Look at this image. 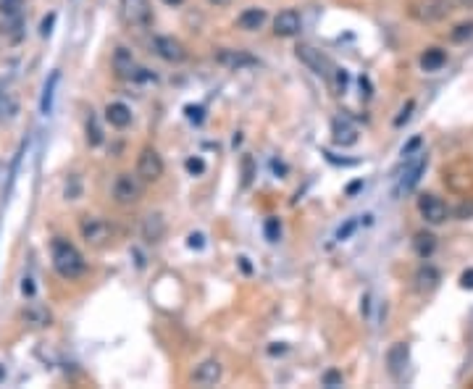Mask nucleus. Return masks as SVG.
I'll return each mask as SVG.
<instances>
[{"mask_svg":"<svg viewBox=\"0 0 473 389\" xmlns=\"http://www.w3.org/2000/svg\"><path fill=\"white\" fill-rule=\"evenodd\" d=\"M21 6H24V0H0V13H6V16H19V13H21Z\"/></svg>","mask_w":473,"mask_h":389,"instance_id":"cd10ccee","label":"nucleus"},{"mask_svg":"<svg viewBox=\"0 0 473 389\" xmlns=\"http://www.w3.org/2000/svg\"><path fill=\"white\" fill-rule=\"evenodd\" d=\"M223 377V368L219 361H203V363L195 368V374H192V381L195 384H200V387H216L219 381H221Z\"/></svg>","mask_w":473,"mask_h":389,"instance_id":"ddd939ff","label":"nucleus"},{"mask_svg":"<svg viewBox=\"0 0 473 389\" xmlns=\"http://www.w3.org/2000/svg\"><path fill=\"white\" fill-rule=\"evenodd\" d=\"M407 358H410V347H407L405 342H394L392 347H389V352H387V365H389V374L394 379H400V374L405 371Z\"/></svg>","mask_w":473,"mask_h":389,"instance_id":"dca6fc26","label":"nucleus"},{"mask_svg":"<svg viewBox=\"0 0 473 389\" xmlns=\"http://www.w3.org/2000/svg\"><path fill=\"white\" fill-rule=\"evenodd\" d=\"M355 229H358V221L350 219L347 224H344V226H340V232H337V239H340V242H344V239H350Z\"/></svg>","mask_w":473,"mask_h":389,"instance_id":"473e14b6","label":"nucleus"},{"mask_svg":"<svg viewBox=\"0 0 473 389\" xmlns=\"http://www.w3.org/2000/svg\"><path fill=\"white\" fill-rule=\"evenodd\" d=\"M413 250H416L418 258H432V253L436 250V237L432 232H418L416 239H413Z\"/></svg>","mask_w":473,"mask_h":389,"instance_id":"aec40b11","label":"nucleus"},{"mask_svg":"<svg viewBox=\"0 0 473 389\" xmlns=\"http://www.w3.org/2000/svg\"><path fill=\"white\" fill-rule=\"evenodd\" d=\"M50 24H53V16H50V19H45V21H42V35H48V32H50Z\"/></svg>","mask_w":473,"mask_h":389,"instance_id":"a19ab883","label":"nucleus"},{"mask_svg":"<svg viewBox=\"0 0 473 389\" xmlns=\"http://www.w3.org/2000/svg\"><path fill=\"white\" fill-rule=\"evenodd\" d=\"M105 121L116 129H127L131 124V108L127 103H108L105 105Z\"/></svg>","mask_w":473,"mask_h":389,"instance_id":"a211bd4d","label":"nucleus"},{"mask_svg":"<svg viewBox=\"0 0 473 389\" xmlns=\"http://www.w3.org/2000/svg\"><path fill=\"white\" fill-rule=\"evenodd\" d=\"M436 284H439V271H436L434 266H423V269H418V273H416V289H418V292H432Z\"/></svg>","mask_w":473,"mask_h":389,"instance_id":"4be33fe9","label":"nucleus"},{"mask_svg":"<svg viewBox=\"0 0 473 389\" xmlns=\"http://www.w3.org/2000/svg\"><path fill=\"white\" fill-rule=\"evenodd\" d=\"M121 8L127 21L134 26H147L153 21V8H150V0H121Z\"/></svg>","mask_w":473,"mask_h":389,"instance_id":"f8f14e48","label":"nucleus"},{"mask_svg":"<svg viewBox=\"0 0 473 389\" xmlns=\"http://www.w3.org/2000/svg\"><path fill=\"white\" fill-rule=\"evenodd\" d=\"M216 61L232 71H242V69H252L258 66V58L248 51H232V48H223V51L216 53Z\"/></svg>","mask_w":473,"mask_h":389,"instance_id":"9d476101","label":"nucleus"},{"mask_svg":"<svg viewBox=\"0 0 473 389\" xmlns=\"http://www.w3.org/2000/svg\"><path fill=\"white\" fill-rule=\"evenodd\" d=\"M142 179L134 174H118L116 182H113V200H116L118 206H134V203H140V197H142Z\"/></svg>","mask_w":473,"mask_h":389,"instance_id":"20e7f679","label":"nucleus"},{"mask_svg":"<svg viewBox=\"0 0 473 389\" xmlns=\"http://www.w3.org/2000/svg\"><path fill=\"white\" fill-rule=\"evenodd\" d=\"M300 29H302V19L295 8H284V11L276 13L274 19L276 37H295V35H300Z\"/></svg>","mask_w":473,"mask_h":389,"instance_id":"9b49d317","label":"nucleus"},{"mask_svg":"<svg viewBox=\"0 0 473 389\" xmlns=\"http://www.w3.org/2000/svg\"><path fill=\"white\" fill-rule=\"evenodd\" d=\"M250 182H252V158L245 156L242 158V184L248 187Z\"/></svg>","mask_w":473,"mask_h":389,"instance_id":"72a5a7b5","label":"nucleus"},{"mask_svg":"<svg viewBox=\"0 0 473 389\" xmlns=\"http://www.w3.org/2000/svg\"><path fill=\"white\" fill-rule=\"evenodd\" d=\"M455 216H458L460 221H468L473 219V200H463L458 208H455Z\"/></svg>","mask_w":473,"mask_h":389,"instance_id":"7c9ffc66","label":"nucleus"},{"mask_svg":"<svg viewBox=\"0 0 473 389\" xmlns=\"http://www.w3.org/2000/svg\"><path fill=\"white\" fill-rule=\"evenodd\" d=\"M163 171H166V166H163V158H160L156 147H150V145L142 147L140 156H137V177L145 184H153L163 177Z\"/></svg>","mask_w":473,"mask_h":389,"instance_id":"7ed1b4c3","label":"nucleus"},{"mask_svg":"<svg viewBox=\"0 0 473 389\" xmlns=\"http://www.w3.org/2000/svg\"><path fill=\"white\" fill-rule=\"evenodd\" d=\"M447 64V53L442 48H429L420 55V69L423 71H439Z\"/></svg>","mask_w":473,"mask_h":389,"instance_id":"412c9836","label":"nucleus"},{"mask_svg":"<svg viewBox=\"0 0 473 389\" xmlns=\"http://www.w3.org/2000/svg\"><path fill=\"white\" fill-rule=\"evenodd\" d=\"M210 6H216V8H223V6H232V0H208Z\"/></svg>","mask_w":473,"mask_h":389,"instance_id":"ea45409f","label":"nucleus"},{"mask_svg":"<svg viewBox=\"0 0 473 389\" xmlns=\"http://www.w3.org/2000/svg\"><path fill=\"white\" fill-rule=\"evenodd\" d=\"M460 8V0H420L413 8V16L420 21H442L452 11Z\"/></svg>","mask_w":473,"mask_h":389,"instance_id":"423d86ee","label":"nucleus"},{"mask_svg":"<svg viewBox=\"0 0 473 389\" xmlns=\"http://www.w3.org/2000/svg\"><path fill=\"white\" fill-rule=\"evenodd\" d=\"M413 108H416V103H413V100H407L405 108L400 111V116L394 118V127H402V124H405L407 118H410V114H413Z\"/></svg>","mask_w":473,"mask_h":389,"instance_id":"f704fd0d","label":"nucleus"},{"mask_svg":"<svg viewBox=\"0 0 473 389\" xmlns=\"http://www.w3.org/2000/svg\"><path fill=\"white\" fill-rule=\"evenodd\" d=\"M331 140L334 145H340V147H350V145L358 143V129L353 127V121L350 118H334L331 121Z\"/></svg>","mask_w":473,"mask_h":389,"instance_id":"2eb2a0df","label":"nucleus"},{"mask_svg":"<svg viewBox=\"0 0 473 389\" xmlns=\"http://www.w3.org/2000/svg\"><path fill=\"white\" fill-rule=\"evenodd\" d=\"M184 114H187V118H189L192 124H203V118H205V108H203V105H187V108H184Z\"/></svg>","mask_w":473,"mask_h":389,"instance_id":"c85d7f7f","label":"nucleus"},{"mask_svg":"<svg viewBox=\"0 0 473 389\" xmlns=\"http://www.w3.org/2000/svg\"><path fill=\"white\" fill-rule=\"evenodd\" d=\"M420 145H423V140H420V137H413V140H410V143L405 145V147H402V156H413V153H416V150H418Z\"/></svg>","mask_w":473,"mask_h":389,"instance_id":"e433bc0d","label":"nucleus"},{"mask_svg":"<svg viewBox=\"0 0 473 389\" xmlns=\"http://www.w3.org/2000/svg\"><path fill=\"white\" fill-rule=\"evenodd\" d=\"M55 84H58V71H53L50 74V82L45 84V92H42V100H39V111L48 116L50 114V105H53V90H55Z\"/></svg>","mask_w":473,"mask_h":389,"instance_id":"b1692460","label":"nucleus"},{"mask_svg":"<svg viewBox=\"0 0 473 389\" xmlns=\"http://www.w3.org/2000/svg\"><path fill=\"white\" fill-rule=\"evenodd\" d=\"M263 232H266V239L268 242H279L281 239V221L279 219H266V226H263Z\"/></svg>","mask_w":473,"mask_h":389,"instance_id":"a878e982","label":"nucleus"},{"mask_svg":"<svg viewBox=\"0 0 473 389\" xmlns=\"http://www.w3.org/2000/svg\"><path fill=\"white\" fill-rule=\"evenodd\" d=\"M113 71H116L121 79H129V82L131 79H134V82H147V79H153V74H147V69L137 66L131 51H127V48H116V53H113Z\"/></svg>","mask_w":473,"mask_h":389,"instance_id":"39448f33","label":"nucleus"},{"mask_svg":"<svg viewBox=\"0 0 473 389\" xmlns=\"http://www.w3.org/2000/svg\"><path fill=\"white\" fill-rule=\"evenodd\" d=\"M418 210L423 221L426 224H432V226H439V224H445L449 219V208L442 197H436V194H420L418 197Z\"/></svg>","mask_w":473,"mask_h":389,"instance_id":"6e6552de","label":"nucleus"},{"mask_svg":"<svg viewBox=\"0 0 473 389\" xmlns=\"http://www.w3.org/2000/svg\"><path fill=\"white\" fill-rule=\"evenodd\" d=\"M50 258H53V269L58 271V276H64L68 282H74V279H79L82 273L87 271L84 255L68 239H64V237H55L50 242Z\"/></svg>","mask_w":473,"mask_h":389,"instance_id":"f257e3e1","label":"nucleus"},{"mask_svg":"<svg viewBox=\"0 0 473 389\" xmlns=\"http://www.w3.org/2000/svg\"><path fill=\"white\" fill-rule=\"evenodd\" d=\"M21 292H24V295H29V298L35 295V284H32V279H24V284H21Z\"/></svg>","mask_w":473,"mask_h":389,"instance_id":"58836bf2","label":"nucleus"},{"mask_svg":"<svg viewBox=\"0 0 473 389\" xmlns=\"http://www.w3.org/2000/svg\"><path fill=\"white\" fill-rule=\"evenodd\" d=\"M26 318L35 321L37 326H50V313L39 311V308H29V311H26Z\"/></svg>","mask_w":473,"mask_h":389,"instance_id":"bb28decb","label":"nucleus"},{"mask_svg":"<svg viewBox=\"0 0 473 389\" xmlns=\"http://www.w3.org/2000/svg\"><path fill=\"white\" fill-rule=\"evenodd\" d=\"M342 381H344V379H342V371H337V368L326 371L324 379H321V384H324V387H342Z\"/></svg>","mask_w":473,"mask_h":389,"instance_id":"c756f323","label":"nucleus"},{"mask_svg":"<svg viewBox=\"0 0 473 389\" xmlns=\"http://www.w3.org/2000/svg\"><path fill=\"white\" fill-rule=\"evenodd\" d=\"M266 19H268V13L266 8H245V11L236 16V26L242 29V32H258L263 24H266Z\"/></svg>","mask_w":473,"mask_h":389,"instance_id":"f3484780","label":"nucleus"},{"mask_svg":"<svg viewBox=\"0 0 473 389\" xmlns=\"http://www.w3.org/2000/svg\"><path fill=\"white\" fill-rule=\"evenodd\" d=\"M184 166H187V171H189L192 177H200V174L205 171V161H203V158H187Z\"/></svg>","mask_w":473,"mask_h":389,"instance_id":"2f4dec72","label":"nucleus"},{"mask_svg":"<svg viewBox=\"0 0 473 389\" xmlns=\"http://www.w3.org/2000/svg\"><path fill=\"white\" fill-rule=\"evenodd\" d=\"M153 51H156L163 61H169V64H182L184 58H187V48H184L176 37H169V35H158V37H153Z\"/></svg>","mask_w":473,"mask_h":389,"instance_id":"1a4fd4ad","label":"nucleus"},{"mask_svg":"<svg viewBox=\"0 0 473 389\" xmlns=\"http://www.w3.org/2000/svg\"><path fill=\"white\" fill-rule=\"evenodd\" d=\"M87 143L92 147H98V145H103V129H100V124H98V116L90 111V116H87Z\"/></svg>","mask_w":473,"mask_h":389,"instance_id":"5701e85b","label":"nucleus"},{"mask_svg":"<svg viewBox=\"0 0 473 389\" xmlns=\"http://www.w3.org/2000/svg\"><path fill=\"white\" fill-rule=\"evenodd\" d=\"M426 171V156H420L416 158L413 163H410V169L405 171V177L400 179V184H397V194H402V192H410L416 184L420 182V174Z\"/></svg>","mask_w":473,"mask_h":389,"instance_id":"6ab92c4d","label":"nucleus"},{"mask_svg":"<svg viewBox=\"0 0 473 389\" xmlns=\"http://www.w3.org/2000/svg\"><path fill=\"white\" fill-rule=\"evenodd\" d=\"M460 287H463V289H473V269L460 276Z\"/></svg>","mask_w":473,"mask_h":389,"instance_id":"4c0bfd02","label":"nucleus"},{"mask_svg":"<svg viewBox=\"0 0 473 389\" xmlns=\"http://www.w3.org/2000/svg\"><path fill=\"white\" fill-rule=\"evenodd\" d=\"M295 55L300 58V64H305L310 71H313L315 77H321V79H334V71H337V66H334V61L328 58L326 53H321V51H315L313 45H297L295 48Z\"/></svg>","mask_w":473,"mask_h":389,"instance_id":"f03ea898","label":"nucleus"},{"mask_svg":"<svg viewBox=\"0 0 473 389\" xmlns=\"http://www.w3.org/2000/svg\"><path fill=\"white\" fill-rule=\"evenodd\" d=\"M473 37V21H463V24H458L452 32H449V39L452 42H465V39Z\"/></svg>","mask_w":473,"mask_h":389,"instance_id":"393cba45","label":"nucleus"},{"mask_svg":"<svg viewBox=\"0 0 473 389\" xmlns=\"http://www.w3.org/2000/svg\"><path fill=\"white\" fill-rule=\"evenodd\" d=\"M6 379V365H0V381Z\"/></svg>","mask_w":473,"mask_h":389,"instance_id":"37998d69","label":"nucleus"},{"mask_svg":"<svg viewBox=\"0 0 473 389\" xmlns=\"http://www.w3.org/2000/svg\"><path fill=\"white\" fill-rule=\"evenodd\" d=\"M163 3H166V6H171V8H176V6H182L184 0H163Z\"/></svg>","mask_w":473,"mask_h":389,"instance_id":"79ce46f5","label":"nucleus"},{"mask_svg":"<svg viewBox=\"0 0 473 389\" xmlns=\"http://www.w3.org/2000/svg\"><path fill=\"white\" fill-rule=\"evenodd\" d=\"M79 232H82V239L87 245L103 247L111 239V224L105 219H98V216H84L79 224Z\"/></svg>","mask_w":473,"mask_h":389,"instance_id":"0eeeda50","label":"nucleus"},{"mask_svg":"<svg viewBox=\"0 0 473 389\" xmlns=\"http://www.w3.org/2000/svg\"><path fill=\"white\" fill-rule=\"evenodd\" d=\"M187 245L192 247V250H200V247L205 245V237H203L200 232H192L189 237H187Z\"/></svg>","mask_w":473,"mask_h":389,"instance_id":"c9c22d12","label":"nucleus"},{"mask_svg":"<svg viewBox=\"0 0 473 389\" xmlns=\"http://www.w3.org/2000/svg\"><path fill=\"white\" fill-rule=\"evenodd\" d=\"M166 237V219L163 213H147L142 221V239L147 245H158Z\"/></svg>","mask_w":473,"mask_h":389,"instance_id":"4468645a","label":"nucleus"}]
</instances>
